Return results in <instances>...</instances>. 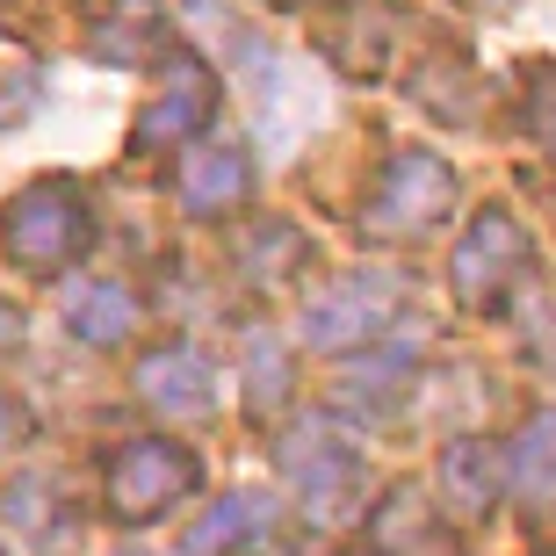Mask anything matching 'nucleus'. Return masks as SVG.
Instances as JSON below:
<instances>
[{"label":"nucleus","instance_id":"4be33fe9","mask_svg":"<svg viewBox=\"0 0 556 556\" xmlns=\"http://www.w3.org/2000/svg\"><path fill=\"white\" fill-rule=\"evenodd\" d=\"M470 8H492V15H498V8H514V0H470Z\"/></svg>","mask_w":556,"mask_h":556},{"label":"nucleus","instance_id":"f3484780","mask_svg":"<svg viewBox=\"0 0 556 556\" xmlns=\"http://www.w3.org/2000/svg\"><path fill=\"white\" fill-rule=\"evenodd\" d=\"M405 376H413V354H376L369 369H348V383H340V405H369V413H383V405H397L405 397Z\"/></svg>","mask_w":556,"mask_h":556},{"label":"nucleus","instance_id":"39448f33","mask_svg":"<svg viewBox=\"0 0 556 556\" xmlns=\"http://www.w3.org/2000/svg\"><path fill=\"white\" fill-rule=\"evenodd\" d=\"M528 268H535V239H528V225L506 217V210H484V217L463 231L455 261H448L455 304H463V311H498L520 289Z\"/></svg>","mask_w":556,"mask_h":556},{"label":"nucleus","instance_id":"6e6552de","mask_svg":"<svg viewBox=\"0 0 556 556\" xmlns=\"http://www.w3.org/2000/svg\"><path fill=\"white\" fill-rule=\"evenodd\" d=\"M210 109H217L210 73L195 59H174V65H166V80H160V94L144 102V116H138L130 138H138L144 152H152V144H195V130L210 124Z\"/></svg>","mask_w":556,"mask_h":556},{"label":"nucleus","instance_id":"5701e85b","mask_svg":"<svg viewBox=\"0 0 556 556\" xmlns=\"http://www.w3.org/2000/svg\"><path fill=\"white\" fill-rule=\"evenodd\" d=\"M116 556H160V549H116Z\"/></svg>","mask_w":556,"mask_h":556},{"label":"nucleus","instance_id":"f8f14e48","mask_svg":"<svg viewBox=\"0 0 556 556\" xmlns=\"http://www.w3.org/2000/svg\"><path fill=\"white\" fill-rule=\"evenodd\" d=\"M369 549H383V556H441L448 549L441 520H433L427 484H397V492L376 506L369 514Z\"/></svg>","mask_w":556,"mask_h":556},{"label":"nucleus","instance_id":"412c9836","mask_svg":"<svg viewBox=\"0 0 556 556\" xmlns=\"http://www.w3.org/2000/svg\"><path fill=\"white\" fill-rule=\"evenodd\" d=\"M15 340H22V311H15V304H8V296H0V354L15 348Z\"/></svg>","mask_w":556,"mask_h":556},{"label":"nucleus","instance_id":"a211bd4d","mask_svg":"<svg viewBox=\"0 0 556 556\" xmlns=\"http://www.w3.org/2000/svg\"><path fill=\"white\" fill-rule=\"evenodd\" d=\"M455 94H477V87H470V65H463V59H433L427 73H419V109L448 116V124H470V109L455 102Z\"/></svg>","mask_w":556,"mask_h":556},{"label":"nucleus","instance_id":"b1692460","mask_svg":"<svg viewBox=\"0 0 556 556\" xmlns=\"http://www.w3.org/2000/svg\"><path fill=\"white\" fill-rule=\"evenodd\" d=\"M354 556H383V549H354Z\"/></svg>","mask_w":556,"mask_h":556},{"label":"nucleus","instance_id":"6ab92c4d","mask_svg":"<svg viewBox=\"0 0 556 556\" xmlns=\"http://www.w3.org/2000/svg\"><path fill=\"white\" fill-rule=\"evenodd\" d=\"M528 87H535L528 94V130L542 138V152H556V65H535Z\"/></svg>","mask_w":556,"mask_h":556},{"label":"nucleus","instance_id":"dca6fc26","mask_svg":"<svg viewBox=\"0 0 556 556\" xmlns=\"http://www.w3.org/2000/svg\"><path fill=\"white\" fill-rule=\"evenodd\" d=\"M282 405H289V354L275 332H253L247 340V413L275 419Z\"/></svg>","mask_w":556,"mask_h":556},{"label":"nucleus","instance_id":"4468645a","mask_svg":"<svg viewBox=\"0 0 556 556\" xmlns=\"http://www.w3.org/2000/svg\"><path fill=\"white\" fill-rule=\"evenodd\" d=\"M275 528V498L268 492H231L217 498L195 528H188V556H225V549H253Z\"/></svg>","mask_w":556,"mask_h":556},{"label":"nucleus","instance_id":"1a4fd4ad","mask_svg":"<svg viewBox=\"0 0 556 556\" xmlns=\"http://www.w3.org/2000/svg\"><path fill=\"white\" fill-rule=\"evenodd\" d=\"M498 484H506V463L484 433H455L441 448V470H433V498L448 506L455 520H484L498 506Z\"/></svg>","mask_w":556,"mask_h":556},{"label":"nucleus","instance_id":"7ed1b4c3","mask_svg":"<svg viewBox=\"0 0 556 556\" xmlns=\"http://www.w3.org/2000/svg\"><path fill=\"white\" fill-rule=\"evenodd\" d=\"M275 463H282L296 506H304L318 528H340V520L362 514L369 463H362V448H354V441L332 427V419H311V427H296L282 448H275Z\"/></svg>","mask_w":556,"mask_h":556},{"label":"nucleus","instance_id":"9d476101","mask_svg":"<svg viewBox=\"0 0 556 556\" xmlns=\"http://www.w3.org/2000/svg\"><path fill=\"white\" fill-rule=\"evenodd\" d=\"M181 203L195 217H225L253 195V160L239 144H181Z\"/></svg>","mask_w":556,"mask_h":556},{"label":"nucleus","instance_id":"2eb2a0df","mask_svg":"<svg viewBox=\"0 0 556 556\" xmlns=\"http://www.w3.org/2000/svg\"><path fill=\"white\" fill-rule=\"evenodd\" d=\"M130 326H138V296L124 282H80L65 296V332L87 348H116V340H130Z\"/></svg>","mask_w":556,"mask_h":556},{"label":"nucleus","instance_id":"9b49d317","mask_svg":"<svg viewBox=\"0 0 556 556\" xmlns=\"http://www.w3.org/2000/svg\"><path fill=\"white\" fill-rule=\"evenodd\" d=\"M506 484H514V498H520L528 520H556V405L528 413V427L514 433Z\"/></svg>","mask_w":556,"mask_h":556},{"label":"nucleus","instance_id":"423d86ee","mask_svg":"<svg viewBox=\"0 0 556 556\" xmlns=\"http://www.w3.org/2000/svg\"><path fill=\"white\" fill-rule=\"evenodd\" d=\"M397 304H405V282L391 268H348L304 304V340L318 354H340L354 340H376L397 318Z\"/></svg>","mask_w":556,"mask_h":556},{"label":"nucleus","instance_id":"0eeeda50","mask_svg":"<svg viewBox=\"0 0 556 556\" xmlns=\"http://www.w3.org/2000/svg\"><path fill=\"white\" fill-rule=\"evenodd\" d=\"M130 383H138V397L166 419H210L217 413V362H210L203 348H188V340L138 354V376H130Z\"/></svg>","mask_w":556,"mask_h":556},{"label":"nucleus","instance_id":"aec40b11","mask_svg":"<svg viewBox=\"0 0 556 556\" xmlns=\"http://www.w3.org/2000/svg\"><path fill=\"white\" fill-rule=\"evenodd\" d=\"M22 433H29V413H22L15 397H0V448H8V441H22Z\"/></svg>","mask_w":556,"mask_h":556},{"label":"nucleus","instance_id":"f03ea898","mask_svg":"<svg viewBox=\"0 0 556 556\" xmlns=\"http://www.w3.org/2000/svg\"><path fill=\"white\" fill-rule=\"evenodd\" d=\"M195 484H203L195 448L166 441V433L124 441V448L102 463V498H109V514L124 520V528H152V520H166L181 498H195Z\"/></svg>","mask_w":556,"mask_h":556},{"label":"nucleus","instance_id":"ddd939ff","mask_svg":"<svg viewBox=\"0 0 556 556\" xmlns=\"http://www.w3.org/2000/svg\"><path fill=\"white\" fill-rule=\"evenodd\" d=\"M181 22H188V29H210L203 43L231 65V73H239V80H253V94H261V87H268V73L282 65L268 43H261V29H247L225 0H181Z\"/></svg>","mask_w":556,"mask_h":556},{"label":"nucleus","instance_id":"f257e3e1","mask_svg":"<svg viewBox=\"0 0 556 556\" xmlns=\"http://www.w3.org/2000/svg\"><path fill=\"white\" fill-rule=\"evenodd\" d=\"M0 247H8V261H15L22 275H37V282L65 275L87 253V195H80V181H65V174L29 181L15 203H8V217H0Z\"/></svg>","mask_w":556,"mask_h":556},{"label":"nucleus","instance_id":"20e7f679","mask_svg":"<svg viewBox=\"0 0 556 556\" xmlns=\"http://www.w3.org/2000/svg\"><path fill=\"white\" fill-rule=\"evenodd\" d=\"M448 210H455V166L441 152H397V160H383L369 203H362V231L405 247V239L441 231Z\"/></svg>","mask_w":556,"mask_h":556}]
</instances>
